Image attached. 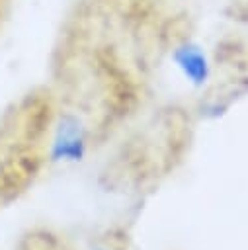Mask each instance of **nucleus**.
<instances>
[{
  "instance_id": "f03ea898",
  "label": "nucleus",
  "mask_w": 248,
  "mask_h": 250,
  "mask_svg": "<svg viewBox=\"0 0 248 250\" xmlns=\"http://www.w3.org/2000/svg\"><path fill=\"white\" fill-rule=\"evenodd\" d=\"M84 145V135H82V127L78 123L76 117H64L57 129V150L62 154H70L76 156L80 154V148Z\"/></svg>"
},
{
  "instance_id": "f257e3e1",
  "label": "nucleus",
  "mask_w": 248,
  "mask_h": 250,
  "mask_svg": "<svg viewBox=\"0 0 248 250\" xmlns=\"http://www.w3.org/2000/svg\"><path fill=\"white\" fill-rule=\"evenodd\" d=\"M172 61L180 74L193 86H203L211 76V62L201 43L186 37L172 49Z\"/></svg>"
}]
</instances>
